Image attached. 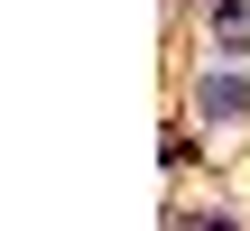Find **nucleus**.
<instances>
[{
  "mask_svg": "<svg viewBox=\"0 0 250 231\" xmlns=\"http://www.w3.org/2000/svg\"><path fill=\"white\" fill-rule=\"evenodd\" d=\"M195 120H204V130H241V120H250V74H241V56H213V65L195 74Z\"/></svg>",
  "mask_w": 250,
  "mask_h": 231,
  "instance_id": "1",
  "label": "nucleus"
},
{
  "mask_svg": "<svg viewBox=\"0 0 250 231\" xmlns=\"http://www.w3.org/2000/svg\"><path fill=\"white\" fill-rule=\"evenodd\" d=\"M167 231H241V213H223V204H204V213H167Z\"/></svg>",
  "mask_w": 250,
  "mask_h": 231,
  "instance_id": "3",
  "label": "nucleus"
},
{
  "mask_svg": "<svg viewBox=\"0 0 250 231\" xmlns=\"http://www.w3.org/2000/svg\"><path fill=\"white\" fill-rule=\"evenodd\" d=\"M204 46L250 65V0H204Z\"/></svg>",
  "mask_w": 250,
  "mask_h": 231,
  "instance_id": "2",
  "label": "nucleus"
}]
</instances>
